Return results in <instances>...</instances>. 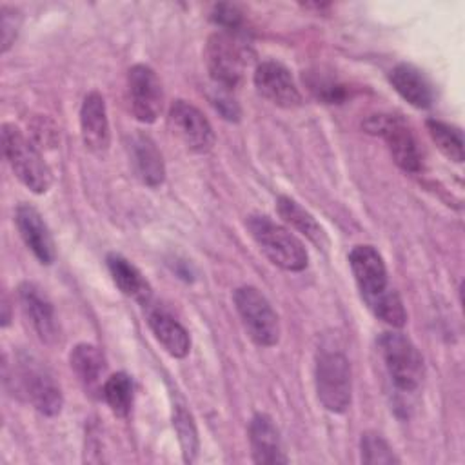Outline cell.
Here are the masks:
<instances>
[{"label":"cell","mask_w":465,"mask_h":465,"mask_svg":"<svg viewBox=\"0 0 465 465\" xmlns=\"http://www.w3.org/2000/svg\"><path fill=\"white\" fill-rule=\"evenodd\" d=\"M2 147L4 154L15 173V176L33 193L42 194L53 183V173L45 163L36 145L27 140L13 124L2 125Z\"/></svg>","instance_id":"6da1fadb"},{"label":"cell","mask_w":465,"mask_h":465,"mask_svg":"<svg viewBox=\"0 0 465 465\" xmlns=\"http://www.w3.org/2000/svg\"><path fill=\"white\" fill-rule=\"evenodd\" d=\"M247 229L263 254L280 269L298 272L307 267L309 256L303 243L285 227L267 216L252 214L247 218Z\"/></svg>","instance_id":"7a4b0ae2"},{"label":"cell","mask_w":465,"mask_h":465,"mask_svg":"<svg viewBox=\"0 0 465 465\" xmlns=\"http://www.w3.org/2000/svg\"><path fill=\"white\" fill-rule=\"evenodd\" d=\"M316 394L320 403L331 412H343L351 405L352 380L347 356L336 349H322L314 369Z\"/></svg>","instance_id":"3957f363"},{"label":"cell","mask_w":465,"mask_h":465,"mask_svg":"<svg viewBox=\"0 0 465 465\" xmlns=\"http://www.w3.org/2000/svg\"><path fill=\"white\" fill-rule=\"evenodd\" d=\"M380 352L391 381L401 392H414L423 381V358L416 345L401 332H383Z\"/></svg>","instance_id":"277c9868"},{"label":"cell","mask_w":465,"mask_h":465,"mask_svg":"<svg viewBox=\"0 0 465 465\" xmlns=\"http://www.w3.org/2000/svg\"><path fill=\"white\" fill-rule=\"evenodd\" d=\"M15 380L27 401L45 416H56L62 411L64 396L53 372L35 356L20 354L15 367Z\"/></svg>","instance_id":"5b68a950"},{"label":"cell","mask_w":465,"mask_h":465,"mask_svg":"<svg viewBox=\"0 0 465 465\" xmlns=\"http://www.w3.org/2000/svg\"><path fill=\"white\" fill-rule=\"evenodd\" d=\"M232 300L249 338L260 347L276 345L280 340V322L267 298L256 287L243 285L234 291Z\"/></svg>","instance_id":"8992f818"},{"label":"cell","mask_w":465,"mask_h":465,"mask_svg":"<svg viewBox=\"0 0 465 465\" xmlns=\"http://www.w3.org/2000/svg\"><path fill=\"white\" fill-rule=\"evenodd\" d=\"M245 49L227 31H216L205 44V65L214 85L232 91L240 85L245 71Z\"/></svg>","instance_id":"52a82bcc"},{"label":"cell","mask_w":465,"mask_h":465,"mask_svg":"<svg viewBox=\"0 0 465 465\" xmlns=\"http://www.w3.org/2000/svg\"><path fill=\"white\" fill-rule=\"evenodd\" d=\"M363 127L371 134H378L385 140L392 160L407 173H420L421 153L416 136L409 124L396 114H372L363 122Z\"/></svg>","instance_id":"ba28073f"},{"label":"cell","mask_w":465,"mask_h":465,"mask_svg":"<svg viewBox=\"0 0 465 465\" xmlns=\"http://www.w3.org/2000/svg\"><path fill=\"white\" fill-rule=\"evenodd\" d=\"M169 124L178 140L193 153H207L214 145V131L203 113L185 100H174L169 107Z\"/></svg>","instance_id":"9c48e42d"},{"label":"cell","mask_w":465,"mask_h":465,"mask_svg":"<svg viewBox=\"0 0 465 465\" xmlns=\"http://www.w3.org/2000/svg\"><path fill=\"white\" fill-rule=\"evenodd\" d=\"M129 104L134 118L143 124H153L162 113V84L156 73L145 65L136 64L127 73Z\"/></svg>","instance_id":"30bf717a"},{"label":"cell","mask_w":465,"mask_h":465,"mask_svg":"<svg viewBox=\"0 0 465 465\" xmlns=\"http://www.w3.org/2000/svg\"><path fill=\"white\" fill-rule=\"evenodd\" d=\"M349 265L365 303L389 289L385 262L372 245H354L349 252Z\"/></svg>","instance_id":"8fae6325"},{"label":"cell","mask_w":465,"mask_h":465,"mask_svg":"<svg viewBox=\"0 0 465 465\" xmlns=\"http://www.w3.org/2000/svg\"><path fill=\"white\" fill-rule=\"evenodd\" d=\"M18 302L36 336L45 343H53L58 336V327L54 307L47 294L36 283L24 282L18 285Z\"/></svg>","instance_id":"7c38bea8"},{"label":"cell","mask_w":465,"mask_h":465,"mask_svg":"<svg viewBox=\"0 0 465 465\" xmlns=\"http://www.w3.org/2000/svg\"><path fill=\"white\" fill-rule=\"evenodd\" d=\"M254 85L274 105L296 107L302 102V94L289 69L278 62H262L254 71Z\"/></svg>","instance_id":"4fadbf2b"},{"label":"cell","mask_w":465,"mask_h":465,"mask_svg":"<svg viewBox=\"0 0 465 465\" xmlns=\"http://www.w3.org/2000/svg\"><path fill=\"white\" fill-rule=\"evenodd\" d=\"M80 133L85 149L91 153H105L111 142L109 118L105 109V100L98 91L85 94L80 107Z\"/></svg>","instance_id":"5bb4252c"},{"label":"cell","mask_w":465,"mask_h":465,"mask_svg":"<svg viewBox=\"0 0 465 465\" xmlns=\"http://www.w3.org/2000/svg\"><path fill=\"white\" fill-rule=\"evenodd\" d=\"M15 222L27 249H31L40 263L51 265L56 254L54 242L40 213L29 203H20L15 211Z\"/></svg>","instance_id":"9a60e30c"},{"label":"cell","mask_w":465,"mask_h":465,"mask_svg":"<svg viewBox=\"0 0 465 465\" xmlns=\"http://www.w3.org/2000/svg\"><path fill=\"white\" fill-rule=\"evenodd\" d=\"M129 158L134 169V174L142 180V183L149 187H158L165 180V165L163 156L151 136L143 133H134L127 142Z\"/></svg>","instance_id":"2e32d148"},{"label":"cell","mask_w":465,"mask_h":465,"mask_svg":"<svg viewBox=\"0 0 465 465\" xmlns=\"http://www.w3.org/2000/svg\"><path fill=\"white\" fill-rule=\"evenodd\" d=\"M249 443L254 463L278 465L287 463L280 432L267 414H254L249 421Z\"/></svg>","instance_id":"e0dca14e"},{"label":"cell","mask_w":465,"mask_h":465,"mask_svg":"<svg viewBox=\"0 0 465 465\" xmlns=\"http://www.w3.org/2000/svg\"><path fill=\"white\" fill-rule=\"evenodd\" d=\"M389 82L396 93L412 107L427 109L432 104V87L429 80L411 64H398L389 71Z\"/></svg>","instance_id":"ac0fdd59"},{"label":"cell","mask_w":465,"mask_h":465,"mask_svg":"<svg viewBox=\"0 0 465 465\" xmlns=\"http://www.w3.org/2000/svg\"><path fill=\"white\" fill-rule=\"evenodd\" d=\"M147 323L158 340V343L174 358H183L189 354L191 338L185 327L167 311L151 309L147 314Z\"/></svg>","instance_id":"d6986e66"},{"label":"cell","mask_w":465,"mask_h":465,"mask_svg":"<svg viewBox=\"0 0 465 465\" xmlns=\"http://www.w3.org/2000/svg\"><path fill=\"white\" fill-rule=\"evenodd\" d=\"M69 363L85 391L91 392L100 387L102 376L105 374V358L98 347L78 343L69 354Z\"/></svg>","instance_id":"ffe728a7"},{"label":"cell","mask_w":465,"mask_h":465,"mask_svg":"<svg viewBox=\"0 0 465 465\" xmlns=\"http://www.w3.org/2000/svg\"><path fill=\"white\" fill-rule=\"evenodd\" d=\"M107 269L113 276L114 285L129 298L136 302H147L151 296V287L143 274L122 254H107Z\"/></svg>","instance_id":"44dd1931"},{"label":"cell","mask_w":465,"mask_h":465,"mask_svg":"<svg viewBox=\"0 0 465 465\" xmlns=\"http://www.w3.org/2000/svg\"><path fill=\"white\" fill-rule=\"evenodd\" d=\"M276 211L280 214V218L292 225L296 231H300L307 240H311L316 247L325 249L327 247V236L323 227L316 222V218L303 209L296 200L289 198V196H280L276 200Z\"/></svg>","instance_id":"7402d4cb"},{"label":"cell","mask_w":465,"mask_h":465,"mask_svg":"<svg viewBox=\"0 0 465 465\" xmlns=\"http://www.w3.org/2000/svg\"><path fill=\"white\" fill-rule=\"evenodd\" d=\"M102 394H104L105 403L116 416H120V418L127 416L133 407V380H131V376L125 372H116V374L109 376L104 381Z\"/></svg>","instance_id":"603a6c76"},{"label":"cell","mask_w":465,"mask_h":465,"mask_svg":"<svg viewBox=\"0 0 465 465\" xmlns=\"http://www.w3.org/2000/svg\"><path fill=\"white\" fill-rule=\"evenodd\" d=\"M427 131L436 143V147L452 162H463V136L461 131L454 125H449L440 120H427Z\"/></svg>","instance_id":"cb8c5ba5"},{"label":"cell","mask_w":465,"mask_h":465,"mask_svg":"<svg viewBox=\"0 0 465 465\" xmlns=\"http://www.w3.org/2000/svg\"><path fill=\"white\" fill-rule=\"evenodd\" d=\"M367 307L374 312L376 318H380L381 322L392 325V327H403L407 322V312L403 307V302L400 298V294L394 289H387L381 294H378L376 298L367 302Z\"/></svg>","instance_id":"d4e9b609"},{"label":"cell","mask_w":465,"mask_h":465,"mask_svg":"<svg viewBox=\"0 0 465 465\" xmlns=\"http://www.w3.org/2000/svg\"><path fill=\"white\" fill-rule=\"evenodd\" d=\"M173 425L178 434V441L183 452L185 461H193L198 450V436H196V427L193 423L191 414L183 405H174V414H173Z\"/></svg>","instance_id":"484cf974"},{"label":"cell","mask_w":465,"mask_h":465,"mask_svg":"<svg viewBox=\"0 0 465 465\" xmlns=\"http://www.w3.org/2000/svg\"><path fill=\"white\" fill-rule=\"evenodd\" d=\"M360 450H361V461L369 465L400 463V458L394 454L391 445L378 432H363L360 440Z\"/></svg>","instance_id":"4316f807"},{"label":"cell","mask_w":465,"mask_h":465,"mask_svg":"<svg viewBox=\"0 0 465 465\" xmlns=\"http://www.w3.org/2000/svg\"><path fill=\"white\" fill-rule=\"evenodd\" d=\"M307 85L312 91V94L325 104H340L347 96L345 85L322 73H311L307 76Z\"/></svg>","instance_id":"83f0119b"},{"label":"cell","mask_w":465,"mask_h":465,"mask_svg":"<svg viewBox=\"0 0 465 465\" xmlns=\"http://www.w3.org/2000/svg\"><path fill=\"white\" fill-rule=\"evenodd\" d=\"M211 104L223 120H229V122H238L240 120L242 109H240L238 102L231 96L229 89L214 85V91L211 94Z\"/></svg>","instance_id":"f1b7e54d"},{"label":"cell","mask_w":465,"mask_h":465,"mask_svg":"<svg viewBox=\"0 0 465 465\" xmlns=\"http://www.w3.org/2000/svg\"><path fill=\"white\" fill-rule=\"evenodd\" d=\"M211 20L222 27V31L232 33L242 27V11L232 4H216L211 11Z\"/></svg>","instance_id":"f546056e"},{"label":"cell","mask_w":465,"mask_h":465,"mask_svg":"<svg viewBox=\"0 0 465 465\" xmlns=\"http://www.w3.org/2000/svg\"><path fill=\"white\" fill-rule=\"evenodd\" d=\"M20 24H22V15L15 9V7H7V5H2L0 9V29H2V53H5L16 35H18V29H20Z\"/></svg>","instance_id":"4dcf8cb0"}]
</instances>
